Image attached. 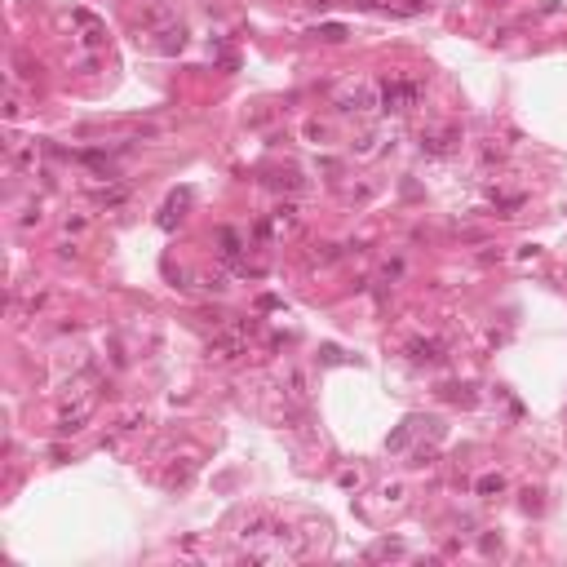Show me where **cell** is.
Masks as SVG:
<instances>
[{
	"mask_svg": "<svg viewBox=\"0 0 567 567\" xmlns=\"http://www.w3.org/2000/svg\"><path fill=\"white\" fill-rule=\"evenodd\" d=\"M416 98H421V85H412V80H390V85H381V107L386 111H408V107H416Z\"/></svg>",
	"mask_w": 567,
	"mask_h": 567,
	"instance_id": "6da1fadb",
	"label": "cell"
},
{
	"mask_svg": "<svg viewBox=\"0 0 567 567\" xmlns=\"http://www.w3.org/2000/svg\"><path fill=\"white\" fill-rule=\"evenodd\" d=\"M412 359H416V363H439V359H443V355H439V341H416V346H412Z\"/></svg>",
	"mask_w": 567,
	"mask_h": 567,
	"instance_id": "3957f363",
	"label": "cell"
},
{
	"mask_svg": "<svg viewBox=\"0 0 567 567\" xmlns=\"http://www.w3.org/2000/svg\"><path fill=\"white\" fill-rule=\"evenodd\" d=\"M320 36H324V40H341L346 31H341V27H320Z\"/></svg>",
	"mask_w": 567,
	"mask_h": 567,
	"instance_id": "277c9868",
	"label": "cell"
},
{
	"mask_svg": "<svg viewBox=\"0 0 567 567\" xmlns=\"http://www.w3.org/2000/svg\"><path fill=\"white\" fill-rule=\"evenodd\" d=\"M240 350H244V337H240V332H226V337L209 341V355H213V359H235Z\"/></svg>",
	"mask_w": 567,
	"mask_h": 567,
	"instance_id": "7a4b0ae2",
	"label": "cell"
}]
</instances>
